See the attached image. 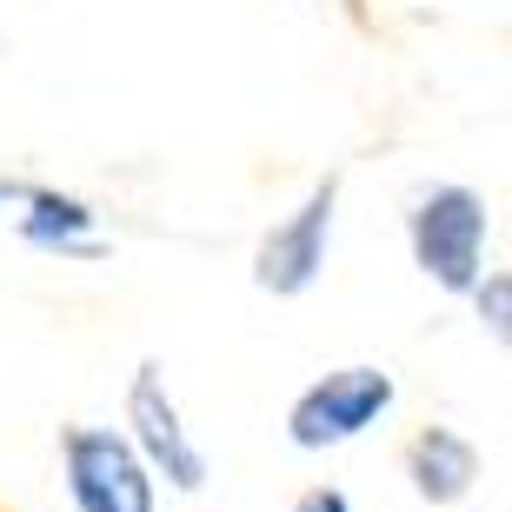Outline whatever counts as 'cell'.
I'll return each instance as SVG.
<instances>
[{"instance_id": "277c9868", "label": "cell", "mask_w": 512, "mask_h": 512, "mask_svg": "<svg viewBox=\"0 0 512 512\" xmlns=\"http://www.w3.org/2000/svg\"><path fill=\"white\" fill-rule=\"evenodd\" d=\"M127 419H133V453L147 459V473H167L180 493H200L207 486V459L180 426V406H173L160 366H140L127 393Z\"/></svg>"}, {"instance_id": "8992f818", "label": "cell", "mask_w": 512, "mask_h": 512, "mask_svg": "<svg viewBox=\"0 0 512 512\" xmlns=\"http://www.w3.org/2000/svg\"><path fill=\"white\" fill-rule=\"evenodd\" d=\"M406 466H413L419 499H433V506H453V499H466V493H473V479H479V453H473V439L446 433V426H426V433L413 439Z\"/></svg>"}, {"instance_id": "6da1fadb", "label": "cell", "mask_w": 512, "mask_h": 512, "mask_svg": "<svg viewBox=\"0 0 512 512\" xmlns=\"http://www.w3.org/2000/svg\"><path fill=\"white\" fill-rule=\"evenodd\" d=\"M413 260L426 280L446 293L479 286V260H486V200L473 187H433L413 207Z\"/></svg>"}, {"instance_id": "9c48e42d", "label": "cell", "mask_w": 512, "mask_h": 512, "mask_svg": "<svg viewBox=\"0 0 512 512\" xmlns=\"http://www.w3.org/2000/svg\"><path fill=\"white\" fill-rule=\"evenodd\" d=\"M479 306L493 313V320H486V326H493V333H506V280H499V273H493V286L479 293Z\"/></svg>"}, {"instance_id": "52a82bcc", "label": "cell", "mask_w": 512, "mask_h": 512, "mask_svg": "<svg viewBox=\"0 0 512 512\" xmlns=\"http://www.w3.org/2000/svg\"><path fill=\"white\" fill-rule=\"evenodd\" d=\"M20 207H27L20 233H27L34 247H47V253H80V260H94V253H100V240H94V207H87V200H74V193H27Z\"/></svg>"}, {"instance_id": "ba28073f", "label": "cell", "mask_w": 512, "mask_h": 512, "mask_svg": "<svg viewBox=\"0 0 512 512\" xmlns=\"http://www.w3.org/2000/svg\"><path fill=\"white\" fill-rule=\"evenodd\" d=\"M293 512H353V506H346V493H340V486H313V493H306Z\"/></svg>"}, {"instance_id": "3957f363", "label": "cell", "mask_w": 512, "mask_h": 512, "mask_svg": "<svg viewBox=\"0 0 512 512\" xmlns=\"http://www.w3.org/2000/svg\"><path fill=\"white\" fill-rule=\"evenodd\" d=\"M67 493L80 512H153V473L127 433L74 426L67 433Z\"/></svg>"}, {"instance_id": "5b68a950", "label": "cell", "mask_w": 512, "mask_h": 512, "mask_svg": "<svg viewBox=\"0 0 512 512\" xmlns=\"http://www.w3.org/2000/svg\"><path fill=\"white\" fill-rule=\"evenodd\" d=\"M333 200H340V187L326 180V187L306 193V207L293 213V220H280V227L260 240V266H253V280H260L266 293H306V286L320 280L326 240H333Z\"/></svg>"}, {"instance_id": "30bf717a", "label": "cell", "mask_w": 512, "mask_h": 512, "mask_svg": "<svg viewBox=\"0 0 512 512\" xmlns=\"http://www.w3.org/2000/svg\"><path fill=\"white\" fill-rule=\"evenodd\" d=\"M27 200V187H14V180H0V207H20Z\"/></svg>"}, {"instance_id": "7a4b0ae2", "label": "cell", "mask_w": 512, "mask_h": 512, "mask_svg": "<svg viewBox=\"0 0 512 512\" xmlns=\"http://www.w3.org/2000/svg\"><path fill=\"white\" fill-rule=\"evenodd\" d=\"M386 406H393V373H380V366H340V373H326L320 386H306V393L293 399L286 433H293V446H306V453L346 446V439H360Z\"/></svg>"}]
</instances>
